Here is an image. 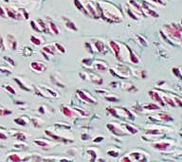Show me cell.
I'll return each instance as SVG.
<instances>
[{"label":"cell","mask_w":182,"mask_h":162,"mask_svg":"<svg viewBox=\"0 0 182 162\" xmlns=\"http://www.w3.org/2000/svg\"><path fill=\"white\" fill-rule=\"evenodd\" d=\"M163 30L165 31V34L161 31L162 37L168 41V39H172L175 41H178L179 44H181V26L180 24H169L164 25Z\"/></svg>","instance_id":"cell-1"},{"label":"cell","mask_w":182,"mask_h":162,"mask_svg":"<svg viewBox=\"0 0 182 162\" xmlns=\"http://www.w3.org/2000/svg\"><path fill=\"white\" fill-rule=\"evenodd\" d=\"M107 112L117 119H135L134 115L128 109L124 107H107Z\"/></svg>","instance_id":"cell-2"},{"label":"cell","mask_w":182,"mask_h":162,"mask_svg":"<svg viewBox=\"0 0 182 162\" xmlns=\"http://www.w3.org/2000/svg\"><path fill=\"white\" fill-rule=\"evenodd\" d=\"M109 71L112 75L119 78V79H127L131 76L132 72L130 71V67L125 65H118L117 66L109 69Z\"/></svg>","instance_id":"cell-3"},{"label":"cell","mask_w":182,"mask_h":162,"mask_svg":"<svg viewBox=\"0 0 182 162\" xmlns=\"http://www.w3.org/2000/svg\"><path fill=\"white\" fill-rule=\"evenodd\" d=\"M174 142L171 140H161V141H157L152 144V147L158 151H161V152H165L172 148Z\"/></svg>","instance_id":"cell-4"},{"label":"cell","mask_w":182,"mask_h":162,"mask_svg":"<svg viewBox=\"0 0 182 162\" xmlns=\"http://www.w3.org/2000/svg\"><path fill=\"white\" fill-rule=\"evenodd\" d=\"M127 155L130 158L131 161H143V160L145 161L148 159V158H145V156H148V154L140 150L133 151V152L129 153Z\"/></svg>","instance_id":"cell-5"},{"label":"cell","mask_w":182,"mask_h":162,"mask_svg":"<svg viewBox=\"0 0 182 162\" xmlns=\"http://www.w3.org/2000/svg\"><path fill=\"white\" fill-rule=\"evenodd\" d=\"M151 121L154 122H173L174 119L172 118L169 114L165 113V112H160L157 115H155L153 117H150L149 118Z\"/></svg>","instance_id":"cell-6"},{"label":"cell","mask_w":182,"mask_h":162,"mask_svg":"<svg viewBox=\"0 0 182 162\" xmlns=\"http://www.w3.org/2000/svg\"><path fill=\"white\" fill-rule=\"evenodd\" d=\"M107 129L113 134H115L117 135H126L128 133H125L126 130L122 129L119 125V123H108L107 124Z\"/></svg>","instance_id":"cell-7"},{"label":"cell","mask_w":182,"mask_h":162,"mask_svg":"<svg viewBox=\"0 0 182 162\" xmlns=\"http://www.w3.org/2000/svg\"><path fill=\"white\" fill-rule=\"evenodd\" d=\"M77 95H78V97H79L82 101H84V102H85L87 103H92V104H96L97 103L95 99L88 95V93H86L85 91H83V90L78 89L77 90Z\"/></svg>","instance_id":"cell-8"},{"label":"cell","mask_w":182,"mask_h":162,"mask_svg":"<svg viewBox=\"0 0 182 162\" xmlns=\"http://www.w3.org/2000/svg\"><path fill=\"white\" fill-rule=\"evenodd\" d=\"M30 68H32L34 72L43 73L46 69V65L44 64L43 62L33 61V62L30 63Z\"/></svg>","instance_id":"cell-9"},{"label":"cell","mask_w":182,"mask_h":162,"mask_svg":"<svg viewBox=\"0 0 182 162\" xmlns=\"http://www.w3.org/2000/svg\"><path fill=\"white\" fill-rule=\"evenodd\" d=\"M107 63L102 60H96L94 62H92L91 64V68L95 71H105L107 68Z\"/></svg>","instance_id":"cell-10"},{"label":"cell","mask_w":182,"mask_h":162,"mask_svg":"<svg viewBox=\"0 0 182 162\" xmlns=\"http://www.w3.org/2000/svg\"><path fill=\"white\" fill-rule=\"evenodd\" d=\"M148 95H149V97L152 99L154 102H158V104H160L161 106L166 105L165 102H164L163 100H162V97H161V95H160L159 92L154 91V90H150V91H148Z\"/></svg>","instance_id":"cell-11"},{"label":"cell","mask_w":182,"mask_h":162,"mask_svg":"<svg viewBox=\"0 0 182 162\" xmlns=\"http://www.w3.org/2000/svg\"><path fill=\"white\" fill-rule=\"evenodd\" d=\"M61 111H62V113H63L64 116L67 117V118H73V117L77 116V113L74 111V109H71L67 105H62Z\"/></svg>","instance_id":"cell-12"},{"label":"cell","mask_w":182,"mask_h":162,"mask_svg":"<svg viewBox=\"0 0 182 162\" xmlns=\"http://www.w3.org/2000/svg\"><path fill=\"white\" fill-rule=\"evenodd\" d=\"M109 46H110V49H112V51L114 52V54H115L116 58L119 60V53H121V46H119L117 42H114V41H110L109 42Z\"/></svg>","instance_id":"cell-13"},{"label":"cell","mask_w":182,"mask_h":162,"mask_svg":"<svg viewBox=\"0 0 182 162\" xmlns=\"http://www.w3.org/2000/svg\"><path fill=\"white\" fill-rule=\"evenodd\" d=\"M140 109H142L143 111H144V110H147V111H155V110H159L160 106H159V104H155V103L150 102V103H146V104H144V105H142Z\"/></svg>","instance_id":"cell-14"},{"label":"cell","mask_w":182,"mask_h":162,"mask_svg":"<svg viewBox=\"0 0 182 162\" xmlns=\"http://www.w3.org/2000/svg\"><path fill=\"white\" fill-rule=\"evenodd\" d=\"M42 51L46 52V54H49V55H55L57 53V50L54 45H46L44 46L42 48Z\"/></svg>","instance_id":"cell-15"},{"label":"cell","mask_w":182,"mask_h":162,"mask_svg":"<svg viewBox=\"0 0 182 162\" xmlns=\"http://www.w3.org/2000/svg\"><path fill=\"white\" fill-rule=\"evenodd\" d=\"M13 122L16 124H18V125H23V126H26V125H27L30 122V119L27 116H21V117H18L16 119H14Z\"/></svg>","instance_id":"cell-16"},{"label":"cell","mask_w":182,"mask_h":162,"mask_svg":"<svg viewBox=\"0 0 182 162\" xmlns=\"http://www.w3.org/2000/svg\"><path fill=\"white\" fill-rule=\"evenodd\" d=\"M95 46L97 49V51L99 52V53L101 54H105L106 52V49H105V44L103 43L102 41L101 40H98L95 42Z\"/></svg>","instance_id":"cell-17"},{"label":"cell","mask_w":182,"mask_h":162,"mask_svg":"<svg viewBox=\"0 0 182 162\" xmlns=\"http://www.w3.org/2000/svg\"><path fill=\"white\" fill-rule=\"evenodd\" d=\"M7 44H8V46L11 49H13V50L16 49L17 43H16V40H15V38L13 37V35H8L7 36Z\"/></svg>","instance_id":"cell-18"},{"label":"cell","mask_w":182,"mask_h":162,"mask_svg":"<svg viewBox=\"0 0 182 162\" xmlns=\"http://www.w3.org/2000/svg\"><path fill=\"white\" fill-rule=\"evenodd\" d=\"M121 86L122 87L123 90L128 91V92H134V91L138 90L132 82H122V83H121Z\"/></svg>","instance_id":"cell-19"},{"label":"cell","mask_w":182,"mask_h":162,"mask_svg":"<svg viewBox=\"0 0 182 162\" xmlns=\"http://www.w3.org/2000/svg\"><path fill=\"white\" fill-rule=\"evenodd\" d=\"M30 122H32L33 126L36 127V128H40L43 126V123H44V121L43 119H41L40 118H37V117H34V118H30Z\"/></svg>","instance_id":"cell-20"},{"label":"cell","mask_w":182,"mask_h":162,"mask_svg":"<svg viewBox=\"0 0 182 162\" xmlns=\"http://www.w3.org/2000/svg\"><path fill=\"white\" fill-rule=\"evenodd\" d=\"M64 20H65V25H66V29H71V30H74V31L78 30V28L76 27L75 24L72 22L71 20H69V18H66V17H64Z\"/></svg>","instance_id":"cell-21"},{"label":"cell","mask_w":182,"mask_h":162,"mask_svg":"<svg viewBox=\"0 0 182 162\" xmlns=\"http://www.w3.org/2000/svg\"><path fill=\"white\" fill-rule=\"evenodd\" d=\"M123 127L125 128L126 132H128V134H132L135 135L139 132V130L137 128H135L134 126H132L131 124H127V123H123Z\"/></svg>","instance_id":"cell-22"},{"label":"cell","mask_w":182,"mask_h":162,"mask_svg":"<svg viewBox=\"0 0 182 162\" xmlns=\"http://www.w3.org/2000/svg\"><path fill=\"white\" fill-rule=\"evenodd\" d=\"M14 138L17 140H19V141H26V139H27V135L22 132H17V133L14 134Z\"/></svg>","instance_id":"cell-23"},{"label":"cell","mask_w":182,"mask_h":162,"mask_svg":"<svg viewBox=\"0 0 182 162\" xmlns=\"http://www.w3.org/2000/svg\"><path fill=\"white\" fill-rule=\"evenodd\" d=\"M86 154H87L88 155L91 156V158H90V160H91V161L97 160V153L95 152L94 149H87V150H86Z\"/></svg>","instance_id":"cell-24"},{"label":"cell","mask_w":182,"mask_h":162,"mask_svg":"<svg viewBox=\"0 0 182 162\" xmlns=\"http://www.w3.org/2000/svg\"><path fill=\"white\" fill-rule=\"evenodd\" d=\"M7 160H9V161H13V162H14V161L17 162V161L23 160V158H20L18 154H12L11 155L8 156V158H7Z\"/></svg>","instance_id":"cell-25"},{"label":"cell","mask_w":182,"mask_h":162,"mask_svg":"<svg viewBox=\"0 0 182 162\" xmlns=\"http://www.w3.org/2000/svg\"><path fill=\"white\" fill-rule=\"evenodd\" d=\"M13 80H14V82H17V85H19V87L21 88V89H23V90H25V91H30V88L27 87V85H26L25 83H23L21 81H20L17 77H16V78H14Z\"/></svg>","instance_id":"cell-26"},{"label":"cell","mask_w":182,"mask_h":162,"mask_svg":"<svg viewBox=\"0 0 182 162\" xmlns=\"http://www.w3.org/2000/svg\"><path fill=\"white\" fill-rule=\"evenodd\" d=\"M30 42L35 45V46H40V45H42L43 43V41L41 38H38V37H36V36L34 35H32V37H30Z\"/></svg>","instance_id":"cell-27"},{"label":"cell","mask_w":182,"mask_h":162,"mask_svg":"<svg viewBox=\"0 0 182 162\" xmlns=\"http://www.w3.org/2000/svg\"><path fill=\"white\" fill-rule=\"evenodd\" d=\"M49 30H50V32L52 31V32L55 34V35H58L59 34V29L58 28L56 27V25L52 22H49Z\"/></svg>","instance_id":"cell-28"},{"label":"cell","mask_w":182,"mask_h":162,"mask_svg":"<svg viewBox=\"0 0 182 162\" xmlns=\"http://www.w3.org/2000/svg\"><path fill=\"white\" fill-rule=\"evenodd\" d=\"M22 54L25 56V57H29L32 54V49L29 48V46H25L22 49Z\"/></svg>","instance_id":"cell-29"},{"label":"cell","mask_w":182,"mask_h":162,"mask_svg":"<svg viewBox=\"0 0 182 162\" xmlns=\"http://www.w3.org/2000/svg\"><path fill=\"white\" fill-rule=\"evenodd\" d=\"M34 143L37 144L41 147H50V144L49 142H46V141H44L42 139H38V140H34Z\"/></svg>","instance_id":"cell-30"},{"label":"cell","mask_w":182,"mask_h":162,"mask_svg":"<svg viewBox=\"0 0 182 162\" xmlns=\"http://www.w3.org/2000/svg\"><path fill=\"white\" fill-rule=\"evenodd\" d=\"M54 46H55V48H56L57 52H60V53H62V54H64L65 52H66L65 46H64L63 45H61L60 43H55Z\"/></svg>","instance_id":"cell-31"},{"label":"cell","mask_w":182,"mask_h":162,"mask_svg":"<svg viewBox=\"0 0 182 162\" xmlns=\"http://www.w3.org/2000/svg\"><path fill=\"white\" fill-rule=\"evenodd\" d=\"M172 72H173V74L175 77H178V78H179V79H181V68H180V66L174 67V68L172 69Z\"/></svg>","instance_id":"cell-32"},{"label":"cell","mask_w":182,"mask_h":162,"mask_svg":"<svg viewBox=\"0 0 182 162\" xmlns=\"http://www.w3.org/2000/svg\"><path fill=\"white\" fill-rule=\"evenodd\" d=\"M107 155H109L112 158H117V156L119 155V150H114V149H110L107 151Z\"/></svg>","instance_id":"cell-33"},{"label":"cell","mask_w":182,"mask_h":162,"mask_svg":"<svg viewBox=\"0 0 182 162\" xmlns=\"http://www.w3.org/2000/svg\"><path fill=\"white\" fill-rule=\"evenodd\" d=\"M105 99L107 101L111 102H119V98L116 97V96H105Z\"/></svg>","instance_id":"cell-34"},{"label":"cell","mask_w":182,"mask_h":162,"mask_svg":"<svg viewBox=\"0 0 182 162\" xmlns=\"http://www.w3.org/2000/svg\"><path fill=\"white\" fill-rule=\"evenodd\" d=\"M3 87L5 88V89H6L9 93H11L12 95H15V94H16V92H15V90L13 89V88L11 86V85H3Z\"/></svg>","instance_id":"cell-35"},{"label":"cell","mask_w":182,"mask_h":162,"mask_svg":"<svg viewBox=\"0 0 182 162\" xmlns=\"http://www.w3.org/2000/svg\"><path fill=\"white\" fill-rule=\"evenodd\" d=\"M137 37L139 39V42H140V44H141L142 46H147L148 45H147V42H146V40H145L144 38H142L141 36H139V35H138Z\"/></svg>","instance_id":"cell-36"},{"label":"cell","mask_w":182,"mask_h":162,"mask_svg":"<svg viewBox=\"0 0 182 162\" xmlns=\"http://www.w3.org/2000/svg\"><path fill=\"white\" fill-rule=\"evenodd\" d=\"M0 16L1 17H7L6 16V10H5V8L0 6Z\"/></svg>","instance_id":"cell-37"},{"label":"cell","mask_w":182,"mask_h":162,"mask_svg":"<svg viewBox=\"0 0 182 162\" xmlns=\"http://www.w3.org/2000/svg\"><path fill=\"white\" fill-rule=\"evenodd\" d=\"M4 59L6 60L7 62H9L10 64H11V66H15V63H14V61H13V60H12L11 58H9V57H8V58H7V57H5Z\"/></svg>","instance_id":"cell-38"},{"label":"cell","mask_w":182,"mask_h":162,"mask_svg":"<svg viewBox=\"0 0 182 162\" xmlns=\"http://www.w3.org/2000/svg\"><path fill=\"white\" fill-rule=\"evenodd\" d=\"M102 140H103L102 137H97V138H95L94 139H93V142H94V143H96V142H102Z\"/></svg>","instance_id":"cell-39"},{"label":"cell","mask_w":182,"mask_h":162,"mask_svg":"<svg viewBox=\"0 0 182 162\" xmlns=\"http://www.w3.org/2000/svg\"><path fill=\"white\" fill-rule=\"evenodd\" d=\"M12 111L7 110V109H2V116H6V115H11Z\"/></svg>","instance_id":"cell-40"},{"label":"cell","mask_w":182,"mask_h":162,"mask_svg":"<svg viewBox=\"0 0 182 162\" xmlns=\"http://www.w3.org/2000/svg\"><path fill=\"white\" fill-rule=\"evenodd\" d=\"M89 135L88 134H84V135H81V138H82V140H87V139H89Z\"/></svg>","instance_id":"cell-41"},{"label":"cell","mask_w":182,"mask_h":162,"mask_svg":"<svg viewBox=\"0 0 182 162\" xmlns=\"http://www.w3.org/2000/svg\"><path fill=\"white\" fill-rule=\"evenodd\" d=\"M119 161H131V159H130V158L128 155H126V156H123V158H122L121 159H119Z\"/></svg>","instance_id":"cell-42"},{"label":"cell","mask_w":182,"mask_h":162,"mask_svg":"<svg viewBox=\"0 0 182 162\" xmlns=\"http://www.w3.org/2000/svg\"><path fill=\"white\" fill-rule=\"evenodd\" d=\"M8 138L7 135H5L4 132H0V139H6Z\"/></svg>","instance_id":"cell-43"},{"label":"cell","mask_w":182,"mask_h":162,"mask_svg":"<svg viewBox=\"0 0 182 162\" xmlns=\"http://www.w3.org/2000/svg\"><path fill=\"white\" fill-rule=\"evenodd\" d=\"M152 1H153V2H158L159 4H161V3H162V2L160 1V0H152Z\"/></svg>","instance_id":"cell-44"}]
</instances>
